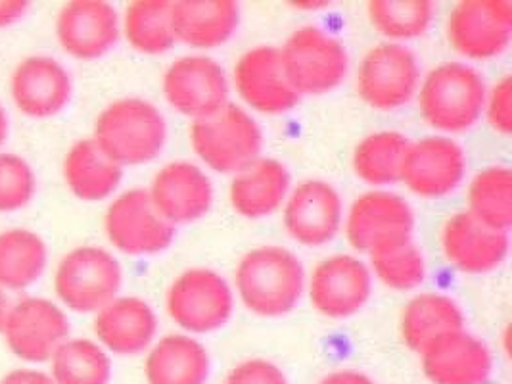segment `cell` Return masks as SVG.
<instances>
[{"label":"cell","instance_id":"6da1fadb","mask_svg":"<svg viewBox=\"0 0 512 384\" xmlns=\"http://www.w3.org/2000/svg\"><path fill=\"white\" fill-rule=\"evenodd\" d=\"M236 292L242 304L259 317L292 312L305 288V271L296 254L280 246L254 248L236 267Z\"/></svg>","mask_w":512,"mask_h":384},{"label":"cell","instance_id":"7a4b0ae2","mask_svg":"<svg viewBox=\"0 0 512 384\" xmlns=\"http://www.w3.org/2000/svg\"><path fill=\"white\" fill-rule=\"evenodd\" d=\"M94 141L121 168L154 162L167 141V123L150 100L127 96L108 104L94 123Z\"/></svg>","mask_w":512,"mask_h":384},{"label":"cell","instance_id":"3957f363","mask_svg":"<svg viewBox=\"0 0 512 384\" xmlns=\"http://www.w3.org/2000/svg\"><path fill=\"white\" fill-rule=\"evenodd\" d=\"M486 93L482 73L468 64L447 62L420 83V116L436 131L463 133L482 118Z\"/></svg>","mask_w":512,"mask_h":384},{"label":"cell","instance_id":"277c9868","mask_svg":"<svg viewBox=\"0 0 512 384\" xmlns=\"http://www.w3.org/2000/svg\"><path fill=\"white\" fill-rule=\"evenodd\" d=\"M286 77L298 95H326L338 89L350 70L340 39L315 25L296 29L280 48Z\"/></svg>","mask_w":512,"mask_h":384},{"label":"cell","instance_id":"5b68a950","mask_svg":"<svg viewBox=\"0 0 512 384\" xmlns=\"http://www.w3.org/2000/svg\"><path fill=\"white\" fill-rule=\"evenodd\" d=\"M188 137L196 156L219 173L236 175L256 162L263 148L257 121L231 102L210 118L192 121Z\"/></svg>","mask_w":512,"mask_h":384},{"label":"cell","instance_id":"8992f818","mask_svg":"<svg viewBox=\"0 0 512 384\" xmlns=\"http://www.w3.org/2000/svg\"><path fill=\"white\" fill-rule=\"evenodd\" d=\"M123 283L121 265L104 248L81 246L68 252L54 273L56 296L71 312L98 313Z\"/></svg>","mask_w":512,"mask_h":384},{"label":"cell","instance_id":"52a82bcc","mask_svg":"<svg viewBox=\"0 0 512 384\" xmlns=\"http://www.w3.org/2000/svg\"><path fill=\"white\" fill-rule=\"evenodd\" d=\"M165 306L181 329L192 335H206L219 331L231 319L233 288L217 271L192 267L171 283Z\"/></svg>","mask_w":512,"mask_h":384},{"label":"cell","instance_id":"ba28073f","mask_svg":"<svg viewBox=\"0 0 512 384\" xmlns=\"http://www.w3.org/2000/svg\"><path fill=\"white\" fill-rule=\"evenodd\" d=\"M419 87V60L401 43L371 48L357 70V93L367 106L380 112L405 106L419 93Z\"/></svg>","mask_w":512,"mask_h":384},{"label":"cell","instance_id":"9c48e42d","mask_svg":"<svg viewBox=\"0 0 512 384\" xmlns=\"http://www.w3.org/2000/svg\"><path fill=\"white\" fill-rule=\"evenodd\" d=\"M447 39L468 60H491L507 52L512 39L509 0H465L447 20Z\"/></svg>","mask_w":512,"mask_h":384},{"label":"cell","instance_id":"30bf717a","mask_svg":"<svg viewBox=\"0 0 512 384\" xmlns=\"http://www.w3.org/2000/svg\"><path fill=\"white\" fill-rule=\"evenodd\" d=\"M163 95L181 116L204 120L229 104V79L210 56H183L165 70Z\"/></svg>","mask_w":512,"mask_h":384},{"label":"cell","instance_id":"8fae6325","mask_svg":"<svg viewBox=\"0 0 512 384\" xmlns=\"http://www.w3.org/2000/svg\"><path fill=\"white\" fill-rule=\"evenodd\" d=\"M104 229L110 242L127 256L160 254L175 237V227L163 219L144 189L119 194L106 212Z\"/></svg>","mask_w":512,"mask_h":384},{"label":"cell","instance_id":"7c38bea8","mask_svg":"<svg viewBox=\"0 0 512 384\" xmlns=\"http://www.w3.org/2000/svg\"><path fill=\"white\" fill-rule=\"evenodd\" d=\"M2 335L16 358L45 363L68 340L70 321L54 302L27 296L12 306Z\"/></svg>","mask_w":512,"mask_h":384},{"label":"cell","instance_id":"4fadbf2b","mask_svg":"<svg viewBox=\"0 0 512 384\" xmlns=\"http://www.w3.org/2000/svg\"><path fill=\"white\" fill-rule=\"evenodd\" d=\"M415 214L396 192L369 191L353 200L346 217V237L355 250H374L399 240L413 239Z\"/></svg>","mask_w":512,"mask_h":384},{"label":"cell","instance_id":"5bb4252c","mask_svg":"<svg viewBox=\"0 0 512 384\" xmlns=\"http://www.w3.org/2000/svg\"><path fill=\"white\" fill-rule=\"evenodd\" d=\"M371 292V269L350 254L326 258L313 269L309 281L311 306L328 319H348L361 312Z\"/></svg>","mask_w":512,"mask_h":384},{"label":"cell","instance_id":"9a60e30c","mask_svg":"<svg viewBox=\"0 0 512 384\" xmlns=\"http://www.w3.org/2000/svg\"><path fill=\"white\" fill-rule=\"evenodd\" d=\"M284 229L303 246H325L336 239L344 223L340 192L321 179L303 181L284 200Z\"/></svg>","mask_w":512,"mask_h":384},{"label":"cell","instance_id":"2e32d148","mask_svg":"<svg viewBox=\"0 0 512 384\" xmlns=\"http://www.w3.org/2000/svg\"><path fill=\"white\" fill-rule=\"evenodd\" d=\"M466 154L447 137H426L409 144L401 181L420 198H443L465 181Z\"/></svg>","mask_w":512,"mask_h":384},{"label":"cell","instance_id":"e0dca14e","mask_svg":"<svg viewBox=\"0 0 512 384\" xmlns=\"http://www.w3.org/2000/svg\"><path fill=\"white\" fill-rule=\"evenodd\" d=\"M445 260L466 275L495 271L507 260L509 231H499L470 212H459L445 221L442 229Z\"/></svg>","mask_w":512,"mask_h":384},{"label":"cell","instance_id":"ac0fdd59","mask_svg":"<svg viewBox=\"0 0 512 384\" xmlns=\"http://www.w3.org/2000/svg\"><path fill=\"white\" fill-rule=\"evenodd\" d=\"M234 85L248 106L267 116L290 112L300 102L284 72L280 48L256 47L244 52L234 66Z\"/></svg>","mask_w":512,"mask_h":384},{"label":"cell","instance_id":"d6986e66","mask_svg":"<svg viewBox=\"0 0 512 384\" xmlns=\"http://www.w3.org/2000/svg\"><path fill=\"white\" fill-rule=\"evenodd\" d=\"M10 96L16 108L27 118H54L70 102V73L50 56H29L12 72Z\"/></svg>","mask_w":512,"mask_h":384},{"label":"cell","instance_id":"ffe728a7","mask_svg":"<svg viewBox=\"0 0 512 384\" xmlns=\"http://www.w3.org/2000/svg\"><path fill=\"white\" fill-rule=\"evenodd\" d=\"M60 47L77 60H96L116 47L119 16L110 2L73 0L56 18Z\"/></svg>","mask_w":512,"mask_h":384},{"label":"cell","instance_id":"44dd1931","mask_svg":"<svg viewBox=\"0 0 512 384\" xmlns=\"http://www.w3.org/2000/svg\"><path fill=\"white\" fill-rule=\"evenodd\" d=\"M148 194L156 210L173 227L202 219L213 204L210 177L185 160L163 166L154 175Z\"/></svg>","mask_w":512,"mask_h":384},{"label":"cell","instance_id":"7402d4cb","mask_svg":"<svg viewBox=\"0 0 512 384\" xmlns=\"http://www.w3.org/2000/svg\"><path fill=\"white\" fill-rule=\"evenodd\" d=\"M420 360L432 384H486L493 369L486 342L466 331L438 340L420 354Z\"/></svg>","mask_w":512,"mask_h":384},{"label":"cell","instance_id":"603a6c76","mask_svg":"<svg viewBox=\"0 0 512 384\" xmlns=\"http://www.w3.org/2000/svg\"><path fill=\"white\" fill-rule=\"evenodd\" d=\"M94 333L106 350L119 356H135L152 344L158 333V317L146 300L117 296L96 313Z\"/></svg>","mask_w":512,"mask_h":384},{"label":"cell","instance_id":"cb8c5ba5","mask_svg":"<svg viewBox=\"0 0 512 384\" xmlns=\"http://www.w3.org/2000/svg\"><path fill=\"white\" fill-rule=\"evenodd\" d=\"M175 39L192 48L225 45L240 24V6L233 0H181L171 6Z\"/></svg>","mask_w":512,"mask_h":384},{"label":"cell","instance_id":"d4e9b609","mask_svg":"<svg viewBox=\"0 0 512 384\" xmlns=\"http://www.w3.org/2000/svg\"><path fill=\"white\" fill-rule=\"evenodd\" d=\"M290 192V173L275 158H257L238 171L229 187V200L238 216L261 219L271 216L284 204Z\"/></svg>","mask_w":512,"mask_h":384},{"label":"cell","instance_id":"484cf974","mask_svg":"<svg viewBox=\"0 0 512 384\" xmlns=\"http://www.w3.org/2000/svg\"><path fill=\"white\" fill-rule=\"evenodd\" d=\"M399 331L407 348L422 354L445 336L465 331V313L451 296L426 292L405 306Z\"/></svg>","mask_w":512,"mask_h":384},{"label":"cell","instance_id":"4316f807","mask_svg":"<svg viewBox=\"0 0 512 384\" xmlns=\"http://www.w3.org/2000/svg\"><path fill=\"white\" fill-rule=\"evenodd\" d=\"M144 375L148 384H206L210 354L190 335H167L150 350Z\"/></svg>","mask_w":512,"mask_h":384},{"label":"cell","instance_id":"83f0119b","mask_svg":"<svg viewBox=\"0 0 512 384\" xmlns=\"http://www.w3.org/2000/svg\"><path fill=\"white\" fill-rule=\"evenodd\" d=\"M123 168L94 139L73 144L64 160V179L70 191L87 202H98L116 192Z\"/></svg>","mask_w":512,"mask_h":384},{"label":"cell","instance_id":"f1b7e54d","mask_svg":"<svg viewBox=\"0 0 512 384\" xmlns=\"http://www.w3.org/2000/svg\"><path fill=\"white\" fill-rule=\"evenodd\" d=\"M48 264L47 242L29 229L0 233V287L24 290L41 279Z\"/></svg>","mask_w":512,"mask_h":384},{"label":"cell","instance_id":"f546056e","mask_svg":"<svg viewBox=\"0 0 512 384\" xmlns=\"http://www.w3.org/2000/svg\"><path fill=\"white\" fill-rule=\"evenodd\" d=\"M411 141L397 131H378L365 137L353 150L355 175L374 187L401 181V171Z\"/></svg>","mask_w":512,"mask_h":384},{"label":"cell","instance_id":"4dcf8cb0","mask_svg":"<svg viewBox=\"0 0 512 384\" xmlns=\"http://www.w3.org/2000/svg\"><path fill=\"white\" fill-rule=\"evenodd\" d=\"M173 2L137 0L123 16V33L131 47L146 56L165 54L177 43L171 18Z\"/></svg>","mask_w":512,"mask_h":384},{"label":"cell","instance_id":"1f68e13d","mask_svg":"<svg viewBox=\"0 0 512 384\" xmlns=\"http://www.w3.org/2000/svg\"><path fill=\"white\" fill-rule=\"evenodd\" d=\"M50 361L54 384H110L112 379L110 356L87 338H68Z\"/></svg>","mask_w":512,"mask_h":384},{"label":"cell","instance_id":"d6a6232c","mask_svg":"<svg viewBox=\"0 0 512 384\" xmlns=\"http://www.w3.org/2000/svg\"><path fill=\"white\" fill-rule=\"evenodd\" d=\"M472 216L499 231L512 223V175L505 166L480 171L468 187V210Z\"/></svg>","mask_w":512,"mask_h":384},{"label":"cell","instance_id":"836d02e7","mask_svg":"<svg viewBox=\"0 0 512 384\" xmlns=\"http://www.w3.org/2000/svg\"><path fill=\"white\" fill-rule=\"evenodd\" d=\"M367 12L374 29L390 43H397L424 35L434 20L436 4L430 0H374Z\"/></svg>","mask_w":512,"mask_h":384},{"label":"cell","instance_id":"e575fe53","mask_svg":"<svg viewBox=\"0 0 512 384\" xmlns=\"http://www.w3.org/2000/svg\"><path fill=\"white\" fill-rule=\"evenodd\" d=\"M371 267L382 285L392 290H413L426 277V260L413 239L382 246L371 254Z\"/></svg>","mask_w":512,"mask_h":384},{"label":"cell","instance_id":"d590c367","mask_svg":"<svg viewBox=\"0 0 512 384\" xmlns=\"http://www.w3.org/2000/svg\"><path fill=\"white\" fill-rule=\"evenodd\" d=\"M37 189L35 171L16 154H0V214L25 208Z\"/></svg>","mask_w":512,"mask_h":384},{"label":"cell","instance_id":"8d00e7d4","mask_svg":"<svg viewBox=\"0 0 512 384\" xmlns=\"http://www.w3.org/2000/svg\"><path fill=\"white\" fill-rule=\"evenodd\" d=\"M512 79L505 75L486 93L484 114L493 131L501 135H511L512 131Z\"/></svg>","mask_w":512,"mask_h":384},{"label":"cell","instance_id":"74e56055","mask_svg":"<svg viewBox=\"0 0 512 384\" xmlns=\"http://www.w3.org/2000/svg\"><path fill=\"white\" fill-rule=\"evenodd\" d=\"M225 384H288L284 371L269 360H246L227 375Z\"/></svg>","mask_w":512,"mask_h":384},{"label":"cell","instance_id":"f35d334b","mask_svg":"<svg viewBox=\"0 0 512 384\" xmlns=\"http://www.w3.org/2000/svg\"><path fill=\"white\" fill-rule=\"evenodd\" d=\"M29 10V2L24 0H0V27L20 22Z\"/></svg>","mask_w":512,"mask_h":384},{"label":"cell","instance_id":"ab89813d","mask_svg":"<svg viewBox=\"0 0 512 384\" xmlns=\"http://www.w3.org/2000/svg\"><path fill=\"white\" fill-rule=\"evenodd\" d=\"M0 384H54V381L47 373L33 371V369H18L2 377Z\"/></svg>","mask_w":512,"mask_h":384},{"label":"cell","instance_id":"60d3db41","mask_svg":"<svg viewBox=\"0 0 512 384\" xmlns=\"http://www.w3.org/2000/svg\"><path fill=\"white\" fill-rule=\"evenodd\" d=\"M319 384H376L369 375L359 373V371H334L330 375H326L325 379H321Z\"/></svg>","mask_w":512,"mask_h":384},{"label":"cell","instance_id":"b9f144b4","mask_svg":"<svg viewBox=\"0 0 512 384\" xmlns=\"http://www.w3.org/2000/svg\"><path fill=\"white\" fill-rule=\"evenodd\" d=\"M12 306H14V304H10V298H8L6 288L0 287V333L4 331V325H6V321H8V315L12 312Z\"/></svg>","mask_w":512,"mask_h":384},{"label":"cell","instance_id":"7bdbcfd3","mask_svg":"<svg viewBox=\"0 0 512 384\" xmlns=\"http://www.w3.org/2000/svg\"><path fill=\"white\" fill-rule=\"evenodd\" d=\"M6 137H8V116H6L4 106L0 104V146L4 144Z\"/></svg>","mask_w":512,"mask_h":384}]
</instances>
